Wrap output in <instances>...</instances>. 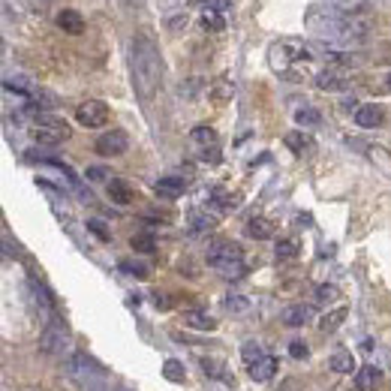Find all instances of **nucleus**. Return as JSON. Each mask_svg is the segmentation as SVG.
Wrapping results in <instances>:
<instances>
[{"mask_svg":"<svg viewBox=\"0 0 391 391\" xmlns=\"http://www.w3.org/2000/svg\"><path fill=\"white\" fill-rule=\"evenodd\" d=\"M202 163H220V148H208V151H202Z\"/></svg>","mask_w":391,"mask_h":391,"instance_id":"58836bf2","label":"nucleus"},{"mask_svg":"<svg viewBox=\"0 0 391 391\" xmlns=\"http://www.w3.org/2000/svg\"><path fill=\"white\" fill-rule=\"evenodd\" d=\"M388 90H391V76H388Z\"/></svg>","mask_w":391,"mask_h":391,"instance_id":"79ce46f5","label":"nucleus"},{"mask_svg":"<svg viewBox=\"0 0 391 391\" xmlns=\"http://www.w3.org/2000/svg\"><path fill=\"white\" fill-rule=\"evenodd\" d=\"M67 374L72 383H78V385H90V388H97L94 383L97 379H103V367L97 365L90 356H85V352H72V356L67 358Z\"/></svg>","mask_w":391,"mask_h":391,"instance_id":"20e7f679","label":"nucleus"},{"mask_svg":"<svg viewBox=\"0 0 391 391\" xmlns=\"http://www.w3.org/2000/svg\"><path fill=\"white\" fill-rule=\"evenodd\" d=\"M280 319H283V325H289V328H298V325H304L307 319H310V307L292 304V307H286V310L280 313Z\"/></svg>","mask_w":391,"mask_h":391,"instance_id":"f3484780","label":"nucleus"},{"mask_svg":"<svg viewBox=\"0 0 391 391\" xmlns=\"http://www.w3.org/2000/svg\"><path fill=\"white\" fill-rule=\"evenodd\" d=\"M226 307H229V313H244L250 307V301L244 295H229L226 298Z\"/></svg>","mask_w":391,"mask_h":391,"instance_id":"473e14b6","label":"nucleus"},{"mask_svg":"<svg viewBox=\"0 0 391 391\" xmlns=\"http://www.w3.org/2000/svg\"><path fill=\"white\" fill-rule=\"evenodd\" d=\"M193 142L196 144H202V151H208V148H217V130L214 126H196L193 133Z\"/></svg>","mask_w":391,"mask_h":391,"instance_id":"4be33fe9","label":"nucleus"},{"mask_svg":"<svg viewBox=\"0 0 391 391\" xmlns=\"http://www.w3.org/2000/svg\"><path fill=\"white\" fill-rule=\"evenodd\" d=\"M184 322H187V328H196V331H214V328H217V319H214V316L199 313V310L187 313V316H184Z\"/></svg>","mask_w":391,"mask_h":391,"instance_id":"6ab92c4d","label":"nucleus"},{"mask_svg":"<svg viewBox=\"0 0 391 391\" xmlns=\"http://www.w3.org/2000/svg\"><path fill=\"white\" fill-rule=\"evenodd\" d=\"M58 27L63 33L78 36V33H85V18H81L78 9H60L58 13Z\"/></svg>","mask_w":391,"mask_h":391,"instance_id":"9d476101","label":"nucleus"},{"mask_svg":"<svg viewBox=\"0 0 391 391\" xmlns=\"http://www.w3.org/2000/svg\"><path fill=\"white\" fill-rule=\"evenodd\" d=\"M383 106H358L356 112V124L365 126V130H374V126L383 124Z\"/></svg>","mask_w":391,"mask_h":391,"instance_id":"4468645a","label":"nucleus"},{"mask_svg":"<svg viewBox=\"0 0 391 391\" xmlns=\"http://www.w3.org/2000/svg\"><path fill=\"white\" fill-rule=\"evenodd\" d=\"M121 271L133 277H148V265H142V262H121Z\"/></svg>","mask_w":391,"mask_h":391,"instance_id":"f704fd0d","label":"nucleus"},{"mask_svg":"<svg viewBox=\"0 0 391 391\" xmlns=\"http://www.w3.org/2000/svg\"><path fill=\"white\" fill-rule=\"evenodd\" d=\"M340 295V289L338 286H331V283H325V286H319L316 289V298H319L322 304H328V301H334V298Z\"/></svg>","mask_w":391,"mask_h":391,"instance_id":"72a5a7b5","label":"nucleus"},{"mask_svg":"<svg viewBox=\"0 0 391 391\" xmlns=\"http://www.w3.org/2000/svg\"><path fill=\"white\" fill-rule=\"evenodd\" d=\"M347 316H349V310H347V307H334L331 313H325V316H322L319 328H322V331H338L340 325L347 322Z\"/></svg>","mask_w":391,"mask_h":391,"instance_id":"aec40b11","label":"nucleus"},{"mask_svg":"<svg viewBox=\"0 0 391 391\" xmlns=\"http://www.w3.org/2000/svg\"><path fill=\"white\" fill-rule=\"evenodd\" d=\"M153 193L160 199H178L187 193V178H178V175H169V178H160L153 184Z\"/></svg>","mask_w":391,"mask_h":391,"instance_id":"1a4fd4ad","label":"nucleus"},{"mask_svg":"<svg viewBox=\"0 0 391 391\" xmlns=\"http://www.w3.org/2000/svg\"><path fill=\"white\" fill-rule=\"evenodd\" d=\"M250 235V238L256 241H268L271 235H274V223L265 220V217H253V220H247V229H244Z\"/></svg>","mask_w":391,"mask_h":391,"instance_id":"2eb2a0df","label":"nucleus"},{"mask_svg":"<svg viewBox=\"0 0 391 391\" xmlns=\"http://www.w3.org/2000/svg\"><path fill=\"white\" fill-rule=\"evenodd\" d=\"M31 135H33V142L45 144V148H54V144H60V142L69 139V126H67V121H60V117L40 112L33 117Z\"/></svg>","mask_w":391,"mask_h":391,"instance_id":"7ed1b4c3","label":"nucleus"},{"mask_svg":"<svg viewBox=\"0 0 391 391\" xmlns=\"http://www.w3.org/2000/svg\"><path fill=\"white\" fill-rule=\"evenodd\" d=\"M232 94H235V88H232V81H226V78L217 81V88L211 90V97L217 99V103H226V99H232Z\"/></svg>","mask_w":391,"mask_h":391,"instance_id":"c756f323","label":"nucleus"},{"mask_svg":"<svg viewBox=\"0 0 391 391\" xmlns=\"http://www.w3.org/2000/svg\"><path fill=\"white\" fill-rule=\"evenodd\" d=\"M307 27L322 36H340V40H352V36H365L370 31V15H358L349 9H310L304 18Z\"/></svg>","mask_w":391,"mask_h":391,"instance_id":"f03ea898","label":"nucleus"},{"mask_svg":"<svg viewBox=\"0 0 391 391\" xmlns=\"http://www.w3.org/2000/svg\"><path fill=\"white\" fill-rule=\"evenodd\" d=\"M379 383H383V370H379L376 365L358 367V376H356V388L358 391H376Z\"/></svg>","mask_w":391,"mask_h":391,"instance_id":"9b49d317","label":"nucleus"},{"mask_svg":"<svg viewBox=\"0 0 391 391\" xmlns=\"http://www.w3.org/2000/svg\"><path fill=\"white\" fill-rule=\"evenodd\" d=\"M199 22H202V27H205V31H211V33H217V31H223V27H226L220 13H202Z\"/></svg>","mask_w":391,"mask_h":391,"instance_id":"cd10ccee","label":"nucleus"},{"mask_svg":"<svg viewBox=\"0 0 391 391\" xmlns=\"http://www.w3.org/2000/svg\"><path fill=\"white\" fill-rule=\"evenodd\" d=\"M90 391H130V388H124V385H97V388H90Z\"/></svg>","mask_w":391,"mask_h":391,"instance_id":"a19ab883","label":"nucleus"},{"mask_svg":"<svg viewBox=\"0 0 391 391\" xmlns=\"http://www.w3.org/2000/svg\"><path fill=\"white\" fill-rule=\"evenodd\" d=\"M130 148V139H126L124 130H112V133H103L97 139V153L99 157H121Z\"/></svg>","mask_w":391,"mask_h":391,"instance_id":"6e6552de","label":"nucleus"},{"mask_svg":"<svg viewBox=\"0 0 391 391\" xmlns=\"http://www.w3.org/2000/svg\"><path fill=\"white\" fill-rule=\"evenodd\" d=\"M277 374V358L274 356H265V358H259L256 365L250 367V376L256 379V383H268L271 376Z\"/></svg>","mask_w":391,"mask_h":391,"instance_id":"dca6fc26","label":"nucleus"},{"mask_svg":"<svg viewBox=\"0 0 391 391\" xmlns=\"http://www.w3.org/2000/svg\"><path fill=\"white\" fill-rule=\"evenodd\" d=\"M169 27H172V31H178V27H187V15H181V18H172V22H169Z\"/></svg>","mask_w":391,"mask_h":391,"instance_id":"ea45409f","label":"nucleus"},{"mask_svg":"<svg viewBox=\"0 0 391 391\" xmlns=\"http://www.w3.org/2000/svg\"><path fill=\"white\" fill-rule=\"evenodd\" d=\"M133 250L135 253H153L157 250V238L153 235H148V232H142V235H133Z\"/></svg>","mask_w":391,"mask_h":391,"instance_id":"b1692460","label":"nucleus"},{"mask_svg":"<svg viewBox=\"0 0 391 391\" xmlns=\"http://www.w3.org/2000/svg\"><path fill=\"white\" fill-rule=\"evenodd\" d=\"M286 144L298 153V157H304V151H310V148H313V142L307 139V135H301V133H289V135H286Z\"/></svg>","mask_w":391,"mask_h":391,"instance_id":"393cba45","label":"nucleus"},{"mask_svg":"<svg viewBox=\"0 0 391 391\" xmlns=\"http://www.w3.org/2000/svg\"><path fill=\"white\" fill-rule=\"evenodd\" d=\"M268 54H271V67H274V69H286L289 63L310 58V51H307L301 42H289V40L286 42H274Z\"/></svg>","mask_w":391,"mask_h":391,"instance_id":"423d86ee","label":"nucleus"},{"mask_svg":"<svg viewBox=\"0 0 391 391\" xmlns=\"http://www.w3.org/2000/svg\"><path fill=\"white\" fill-rule=\"evenodd\" d=\"M88 229L97 235V238H103V241H108V229H106V223L103 220H90L88 223Z\"/></svg>","mask_w":391,"mask_h":391,"instance_id":"e433bc0d","label":"nucleus"},{"mask_svg":"<svg viewBox=\"0 0 391 391\" xmlns=\"http://www.w3.org/2000/svg\"><path fill=\"white\" fill-rule=\"evenodd\" d=\"M67 343H69L67 325H63V319H58V316H51L49 325H45L40 334V352H45V356H60V352L67 349Z\"/></svg>","mask_w":391,"mask_h":391,"instance_id":"39448f33","label":"nucleus"},{"mask_svg":"<svg viewBox=\"0 0 391 391\" xmlns=\"http://www.w3.org/2000/svg\"><path fill=\"white\" fill-rule=\"evenodd\" d=\"M76 121L88 130H97V126H106L108 124V106L99 103V99H88L76 108Z\"/></svg>","mask_w":391,"mask_h":391,"instance_id":"0eeeda50","label":"nucleus"},{"mask_svg":"<svg viewBox=\"0 0 391 391\" xmlns=\"http://www.w3.org/2000/svg\"><path fill=\"white\" fill-rule=\"evenodd\" d=\"M130 63H133V88H135V94L148 103V99H153V94H157V88L163 81V58H160L157 42H153L151 36L139 33L133 40Z\"/></svg>","mask_w":391,"mask_h":391,"instance_id":"f257e3e1","label":"nucleus"},{"mask_svg":"<svg viewBox=\"0 0 391 391\" xmlns=\"http://www.w3.org/2000/svg\"><path fill=\"white\" fill-rule=\"evenodd\" d=\"M328 367L334 374H352V370H356V358H352V352H334Z\"/></svg>","mask_w":391,"mask_h":391,"instance_id":"412c9836","label":"nucleus"},{"mask_svg":"<svg viewBox=\"0 0 391 391\" xmlns=\"http://www.w3.org/2000/svg\"><path fill=\"white\" fill-rule=\"evenodd\" d=\"M199 6H202V13H226L229 9V0H199Z\"/></svg>","mask_w":391,"mask_h":391,"instance_id":"2f4dec72","label":"nucleus"},{"mask_svg":"<svg viewBox=\"0 0 391 391\" xmlns=\"http://www.w3.org/2000/svg\"><path fill=\"white\" fill-rule=\"evenodd\" d=\"M289 352H292V358H307V356H310L307 343H301V340H292V343H289Z\"/></svg>","mask_w":391,"mask_h":391,"instance_id":"c9c22d12","label":"nucleus"},{"mask_svg":"<svg viewBox=\"0 0 391 391\" xmlns=\"http://www.w3.org/2000/svg\"><path fill=\"white\" fill-rule=\"evenodd\" d=\"M108 178V172L103 166H90L88 169V181H106Z\"/></svg>","mask_w":391,"mask_h":391,"instance_id":"4c0bfd02","label":"nucleus"},{"mask_svg":"<svg viewBox=\"0 0 391 391\" xmlns=\"http://www.w3.org/2000/svg\"><path fill=\"white\" fill-rule=\"evenodd\" d=\"M202 367H205V374H214V379H232V376L223 370V365H217L214 358H202Z\"/></svg>","mask_w":391,"mask_h":391,"instance_id":"7c9ffc66","label":"nucleus"},{"mask_svg":"<svg viewBox=\"0 0 391 391\" xmlns=\"http://www.w3.org/2000/svg\"><path fill=\"white\" fill-rule=\"evenodd\" d=\"M274 253H277V259H295V256H298V244L289 241V238H283V241H277Z\"/></svg>","mask_w":391,"mask_h":391,"instance_id":"c85d7f7f","label":"nucleus"},{"mask_svg":"<svg viewBox=\"0 0 391 391\" xmlns=\"http://www.w3.org/2000/svg\"><path fill=\"white\" fill-rule=\"evenodd\" d=\"M190 232L193 235H208L217 229V217L208 214V211H190Z\"/></svg>","mask_w":391,"mask_h":391,"instance_id":"ddd939ff","label":"nucleus"},{"mask_svg":"<svg viewBox=\"0 0 391 391\" xmlns=\"http://www.w3.org/2000/svg\"><path fill=\"white\" fill-rule=\"evenodd\" d=\"M316 88L319 90H343L347 88V78L340 76V72H334V69H325L316 76Z\"/></svg>","mask_w":391,"mask_h":391,"instance_id":"a211bd4d","label":"nucleus"},{"mask_svg":"<svg viewBox=\"0 0 391 391\" xmlns=\"http://www.w3.org/2000/svg\"><path fill=\"white\" fill-rule=\"evenodd\" d=\"M241 358H244V365H247V367H253L259 358H265V352H262L259 343L250 340V343H244V347H241Z\"/></svg>","mask_w":391,"mask_h":391,"instance_id":"a878e982","label":"nucleus"},{"mask_svg":"<svg viewBox=\"0 0 391 391\" xmlns=\"http://www.w3.org/2000/svg\"><path fill=\"white\" fill-rule=\"evenodd\" d=\"M108 199H112L115 205H133L135 190L126 184L124 178H112V181H108Z\"/></svg>","mask_w":391,"mask_h":391,"instance_id":"f8f14e48","label":"nucleus"},{"mask_svg":"<svg viewBox=\"0 0 391 391\" xmlns=\"http://www.w3.org/2000/svg\"><path fill=\"white\" fill-rule=\"evenodd\" d=\"M163 376H166L169 383H184V379H187V367L181 365V361L169 358L166 365H163Z\"/></svg>","mask_w":391,"mask_h":391,"instance_id":"5701e85b","label":"nucleus"},{"mask_svg":"<svg viewBox=\"0 0 391 391\" xmlns=\"http://www.w3.org/2000/svg\"><path fill=\"white\" fill-rule=\"evenodd\" d=\"M319 121H322V115L316 112V108H298L295 112V124L298 126H316Z\"/></svg>","mask_w":391,"mask_h":391,"instance_id":"bb28decb","label":"nucleus"}]
</instances>
